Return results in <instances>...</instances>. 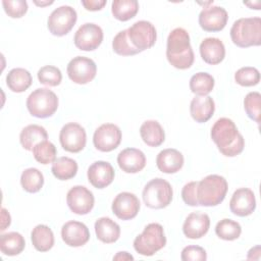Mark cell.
Segmentation results:
<instances>
[{"mask_svg": "<svg viewBox=\"0 0 261 261\" xmlns=\"http://www.w3.org/2000/svg\"><path fill=\"white\" fill-rule=\"evenodd\" d=\"M210 135L220 153L226 157H234L244 150V137L229 118L221 117L217 119L212 125Z\"/></svg>", "mask_w": 261, "mask_h": 261, "instance_id": "1", "label": "cell"}, {"mask_svg": "<svg viewBox=\"0 0 261 261\" xmlns=\"http://www.w3.org/2000/svg\"><path fill=\"white\" fill-rule=\"evenodd\" d=\"M166 58L177 69H188L194 63V52L189 33L182 28L172 30L167 38Z\"/></svg>", "mask_w": 261, "mask_h": 261, "instance_id": "2", "label": "cell"}, {"mask_svg": "<svg viewBox=\"0 0 261 261\" xmlns=\"http://www.w3.org/2000/svg\"><path fill=\"white\" fill-rule=\"evenodd\" d=\"M228 185L226 179L218 174H209L198 181L196 196L199 206L212 207L219 205L225 198Z\"/></svg>", "mask_w": 261, "mask_h": 261, "instance_id": "3", "label": "cell"}, {"mask_svg": "<svg viewBox=\"0 0 261 261\" xmlns=\"http://www.w3.org/2000/svg\"><path fill=\"white\" fill-rule=\"evenodd\" d=\"M230 38L241 48L259 46L261 44V18L243 17L236 20L230 29Z\"/></svg>", "mask_w": 261, "mask_h": 261, "instance_id": "4", "label": "cell"}, {"mask_svg": "<svg viewBox=\"0 0 261 261\" xmlns=\"http://www.w3.org/2000/svg\"><path fill=\"white\" fill-rule=\"evenodd\" d=\"M166 245V237L163 226L159 223H149L134 241L137 253L143 256H152Z\"/></svg>", "mask_w": 261, "mask_h": 261, "instance_id": "5", "label": "cell"}, {"mask_svg": "<svg viewBox=\"0 0 261 261\" xmlns=\"http://www.w3.org/2000/svg\"><path fill=\"white\" fill-rule=\"evenodd\" d=\"M29 112L38 118L52 116L58 108V98L54 92L47 88H39L33 91L27 99Z\"/></svg>", "mask_w": 261, "mask_h": 261, "instance_id": "6", "label": "cell"}, {"mask_svg": "<svg viewBox=\"0 0 261 261\" xmlns=\"http://www.w3.org/2000/svg\"><path fill=\"white\" fill-rule=\"evenodd\" d=\"M142 196L147 207L151 209H162L171 203L173 191L167 180L156 177L145 186Z\"/></svg>", "mask_w": 261, "mask_h": 261, "instance_id": "7", "label": "cell"}, {"mask_svg": "<svg viewBox=\"0 0 261 261\" xmlns=\"http://www.w3.org/2000/svg\"><path fill=\"white\" fill-rule=\"evenodd\" d=\"M77 19V14L74 8L68 5H62L54 9L48 17L47 25L49 32L57 37H62L68 34Z\"/></svg>", "mask_w": 261, "mask_h": 261, "instance_id": "8", "label": "cell"}, {"mask_svg": "<svg viewBox=\"0 0 261 261\" xmlns=\"http://www.w3.org/2000/svg\"><path fill=\"white\" fill-rule=\"evenodd\" d=\"M127 36L135 48L140 52L154 46L157 33L155 27L147 20H139L127 29Z\"/></svg>", "mask_w": 261, "mask_h": 261, "instance_id": "9", "label": "cell"}, {"mask_svg": "<svg viewBox=\"0 0 261 261\" xmlns=\"http://www.w3.org/2000/svg\"><path fill=\"white\" fill-rule=\"evenodd\" d=\"M67 75L75 84L86 85L94 80L97 73V65L93 59L85 56H76L67 64Z\"/></svg>", "mask_w": 261, "mask_h": 261, "instance_id": "10", "label": "cell"}, {"mask_svg": "<svg viewBox=\"0 0 261 261\" xmlns=\"http://www.w3.org/2000/svg\"><path fill=\"white\" fill-rule=\"evenodd\" d=\"M61 147L70 153H79L87 143V134L85 128L76 122H68L64 124L59 134Z\"/></svg>", "mask_w": 261, "mask_h": 261, "instance_id": "11", "label": "cell"}, {"mask_svg": "<svg viewBox=\"0 0 261 261\" xmlns=\"http://www.w3.org/2000/svg\"><path fill=\"white\" fill-rule=\"evenodd\" d=\"M121 130L114 123H103L94 133L93 143L97 150L110 152L116 149L121 142Z\"/></svg>", "mask_w": 261, "mask_h": 261, "instance_id": "12", "label": "cell"}, {"mask_svg": "<svg viewBox=\"0 0 261 261\" xmlns=\"http://www.w3.org/2000/svg\"><path fill=\"white\" fill-rule=\"evenodd\" d=\"M103 41L102 29L93 22L82 24L74 34L73 42L76 48L83 51H93L97 49Z\"/></svg>", "mask_w": 261, "mask_h": 261, "instance_id": "13", "label": "cell"}, {"mask_svg": "<svg viewBox=\"0 0 261 261\" xmlns=\"http://www.w3.org/2000/svg\"><path fill=\"white\" fill-rule=\"evenodd\" d=\"M66 203L68 208L77 215H86L90 213L95 204L93 193L84 186L72 187L66 195Z\"/></svg>", "mask_w": 261, "mask_h": 261, "instance_id": "14", "label": "cell"}, {"mask_svg": "<svg viewBox=\"0 0 261 261\" xmlns=\"http://www.w3.org/2000/svg\"><path fill=\"white\" fill-rule=\"evenodd\" d=\"M226 10L220 6L204 7L199 14V24L206 32H220L227 23Z\"/></svg>", "mask_w": 261, "mask_h": 261, "instance_id": "15", "label": "cell"}, {"mask_svg": "<svg viewBox=\"0 0 261 261\" xmlns=\"http://www.w3.org/2000/svg\"><path fill=\"white\" fill-rule=\"evenodd\" d=\"M111 209L117 218L121 220H130L139 213L140 201L135 194L122 192L114 198Z\"/></svg>", "mask_w": 261, "mask_h": 261, "instance_id": "16", "label": "cell"}, {"mask_svg": "<svg viewBox=\"0 0 261 261\" xmlns=\"http://www.w3.org/2000/svg\"><path fill=\"white\" fill-rule=\"evenodd\" d=\"M256 208V199L252 190L240 188L231 196L229 201L230 211L240 217H245L254 212Z\"/></svg>", "mask_w": 261, "mask_h": 261, "instance_id": "17", "label": "cell"}, {"mask_svg": "<svg viewBox=\"0 0 261 261\" xmlns=\"http://www.w3.org/2000/svg\"><path fill=\"white\" fill-rule=\"evenodd\" d=\"M61 238L69 247H82L90 240V231L83 222L70 220L61 227Z\"/></svg>", "mask_w": 261, "mask_h": 261, "instance_id": "18", "label": "cell"}, {"mask_svg": "<svg viewBox=\"0 0 261 261\" xmlns=\"http://www.w3.org/2000/svg\"><path fill=\"white\" fill-rule=\"evenodd\" d=\"M89 182L96 189L108 187L114 179V169L109 162L96 161L88 168Z\"/></svg>", "mask_w": 261, "mask_h": 261, "instance_id": "19", "label": "cell"}, {"mask_svg": "<svg viewBox=\"0 0 261 261\" xmlns=\"http://www.w3.org/2000/svg\"><path fill=\"white\" fill-rule=\"evenodd\" d=\"M210 227V218L206 213L192 212L186 218L182 231L188 239L196 240L204 237Z\"/></svg>", "mask_w": 261, "mask_h": 261, "instance_id": "20", "label": "cell"}, {"mask_svg": "<svg viewBox=\"0 0 261 261\" xmlns=\"http://www.w3.org/2000/svg\"><path fill=\"white\" fill-rule=\"evenodd\" d=\"M117 163L122 171L126 173H137L146 166V156L139 149L126 148L119 152Z\"/></svg>", "mask_w": 261, "mask_h": 261, "instance_id": "21", "label": "cell"}, {"mask_svg": "<svg viewBox=\"0 0 261 261\" xmlns=\"http://www.w3.org/2000/svg\"><path fill=\"white\" fill-rule=\"evenodd\" d=\"M200 55L202 59L211 65L220 63L225 57V47L218 38H206L200 44Z\"/></svg>", "mask_w": 261, "mask_h": 261, "instance_id": "22", "label": "cell"}, {"mask_svg": "<svg viewBox=\"0 0 261 261\" xmlns=\"http://www.w3.org/2000/svg\"><path fill=\"white\" fill-rule=\"evenodd\" d=\"M184 155L176 149L168 148L160 151L156 158V164L160 171L164 173H175L184 165Z\"/></svg>", "mask_w": 261, "mask_h": 261, "instance_id": "23", "label": "cell"}, {"mask_svg": "<svg viewBox=\"0 0 261 261\" xmlns=\"http://www.w3.org/2000/svg\"><path fill=\"white\" fill-rule=\"evenodd\" d=\"M215 111V103L210 96H196L190 104L191 116L196 122L208 121Z\"/></svg>", "mask_w": 261, "mask_h": 261, "instance_id": "24", "label": "cell"}, {"mask_svg": "<svg viewBox=\"0 0 261 261\" xmlns=\"http://www.w3.org/2000/svg\"><path fill=\"white\" fill-rule=\"evenodd\" d=\"M97 239L105 244L115 243L120 237V227L109 217H101L95 222Z\"/></svg>", "mask_w": 261, "mask_h": 261, "instance_id": "25", "label": "cell"}, {"mask_svg": "<svg viewBox=\"0 0 261 261\" xmlns=\"http://www.w3.org/2000/svg\"><path fill=\"white\" fill-rule=\"evenodd\" d=\"M140 135L144 143L150 147H158L165 140L163 127L157 120H146L140 127Z\"/></svg>", "mask_w": 261, "mask_h": 261, "instance_id": "26", "label": "cell"}, {"mask_svg": "<svg viewBox=\"0 0 261 261\" xmlns=\"http://www.w3.org/2000/svg\"><path fill=\"white\" fill-rule=\"evenodd\" d=\"M33 83L32 75L29 70L16 67L11 69L6 75V85L14 93H22L28 90Z\"/></svg>", "mask_w": 261, "mask_h": 261, "instance_id": "27", "label": "cell"}, {"mask_svg": "<svg viewBox=\"0 0 261 261\" xmlns=\"http://www.w3.org/2000/svg\"><path fill=\"white\" fill-rule=\"evenodd\" d=\"M31 240L37 251L47 252L54 245V233L49 226L45 224H38L31 232Z\"/></svg>", "mask_w": 261, "mask_h": 261, "instance_id": "28", "label": "cell"}, {"mask_svg": "<svg viewBox=\"0 0 261 261\" xmlns=\"http://www.w3.org/2000/svg\"><path fill=\"white\" fill-rule=\"evenodd\" d=\"M47 130L38 124L27 125L21 129L19 134V142L21 146L28 151H32L38 143L47 140Z\"/></svg>", "mask_w": 261, "mask_h": 261, "instance_id": "29", "label": "cell"}, {"mask_svg": "<svg viewBox=\"0 0 261 261\" xmlns=\"http://www.w3.org/2000/svg\"><path fill=\"white\" fill-rule=\"evenodd\" d=\"M25 247L24 238L16 231H10L0 236V250L6 256H16Z\"/></svg>", "mask_w": 261, "mask_h": 261, "instance_id": "30", "label": "cell"}, {"mask_svg": "<svg viewBox=\"0 0 261 261\" xmlns=\"http://www.w3.org/2000/svg\"><path fill=\"white\" fill-rule=\"evenodd\" d=\"M53 175L60 180H68L75 176L77 172V163L72 158L63 156L57 158L51 167Z\"/></svg>", "mask_w": 261, "mask_h": 261, "instance_id": "31", "label": "cell"}, {"mask_svg": "<svg viewBox=\"0 0 261 261\" xmlns=\"http://www.w3.org/2000/svg\"><path fill=\"white\" fill-rule=\"evenodd\" d=\"M139 11L137 0H114L111 4L113 16L120 21H127L136 16Z\"/></svg>", "mask_w": 261, "mask_h": 261, "instance_id": "32", "label": "cell"}, {"mask_svg": "<svg viewBox=\"0 0 261 261\" xmlns=\"http://www.w3.org/2000/svg\"><path fill=\"white\" fill-rule=\"evenodd\" d=\"M20 184L25 192L37 193L42 189L44 185L43 173L34 167L27 168L21 173Z\"/></svg>", "mask_w": 261, "mask_h": 261, "instance_id": "33", "label": "cell"}, {"mask_svg": "<svg viewBox=\"0 0 261 261\" xmlns=\"http://www.w3.org/2000/svg\"><path fill=\"white\" fill-rule=\"evenodd\" d=\"M214 88V79L207 72H197L190 80V90L197 96H207Z\"/></svg>", "mask_w": 261, "mask_h": 261, "instance_id": "34", "label": "cell"}, {"mask_svg": "<svg viewBox=\"0 0 261 261\" xmlns=\"http://www.w3.org/2000/svg\"><path fill=\"white\" fill-rule=\"evenodd\" d=\"M215 233L221 240L233 241L241 236L242 227L239 222L229 218H224L217 222L215 226Z\"/></svg>", "mask_w": 261, "mask_h": 261, "instance_id": "35", "label": "cell"}, {"mask_svg": "<svg viewBox=\"0 0 261 261\" xmlns=\"http://www.w3.org/2000/svg\"><path fill=\"white\" fill-rule=\"evenodd\" d=\"M32 151L34 158L41 164L46 165L49 163H53L56 160V147L48 140H44L38 143Z\"/></svg>", "mask_w": 261, "mask_h": 261, "instance_id": "36", "label": "cell"}, {"mask_svg": "<svg viewBox=\"0 0 261 261\" xmlns=\"http://www.w3.org/2000/svg\"><path fill=\"white\" fill-rule=\"evenodd\" d=\"M112 49L116 54L120 56H132L140 53V51L130 43L127 36V30H123L117 33L112 41Z\"/></svg>", "mask_w": 261, "mask_h": 261, "instance_id": "37", "label": "cell"}, {"mask_svg": "<svg viewBox=\"0 0 261 261\" xmlns=\"http://www.w3.org/2000/svg\"><path fill=\"white\" fill-rule=\"evenodd\" d=\"M261 95L258 92H250L244 99V108L249 118L255 122H260L261 113Z\"/></svg>", "mask_w": 261, "mask_h": 261, "instance_id": "38", "label": "cell"}, {"mask_svg": "<svg viewBox=\"0 0 261 261\" xmlns=\"http://www.w3.org/2000/svg\"><path fill=\"white\" fill-rule=\"evenodd\" d=\"M38 80L41 84L48 87H56L62 81L60 69L53 65H45L38 70Z\"/></svg>", "mask_w": 261, "mask_h": 261, "instance_id": "39", "label": "cell"}, {"mask_svg": "<svg viewBox=\"0 0 261 261\" xmlns=\"http://www.w3.org/2000/svg\"><path fill=\"white\" fill-rule=\"evenodd\" d=\"M234 81L243 87H253L260 82V72L257 68L245 66L237 70L234 73Z\"/></svg>", "mask_w": 261, "mask_h": 261, "instance_id": "40", "label": "cell"}, {"mask_svg": "<svg viewBox=\"0 0 261 261\" xmlns=\"http://www.w3.org/2000/svg\"><path fill=\"white\" fill-rule=\"evenodd\" d=\"M2 5L6 14L12 18H20L28 11V3L24 0H3Z\"/></svg>", "mask_w": 261, "mask_h": 261, "instance_id": "41", "label": "cell"}, {"mask_svg": "<svg viewBox=\"0 0 261 261\" xmlns=\"http://www.w3.org/2000/svg\"><path fill=\"white\" fill-rule=\"evenodd\" d=\"M180 258L182 261H205L207 253L200 246H187L182 249Z\"/></svg>", "mask_w": 261, "mask_h": 261, "instance_id": "42", "label": "cell"}, {"mask_svg": "<svg viewBox=\"0 0 261 261\" xmlns=\"http://www.w3.org/2000/svg\"><path fill=\"white\" fill-rule=\"evenodd\" d=\"M198 181H190L186 184L181 190V198L184 202L189 206H199V203L197 201L196 196V188H197Z\"/></svg>", "mask_w": 261, "mask_h": 261, "instance_id": "43", "label": "cell"}, {"mask_svg": "<svg viewBox=\"0 0 261 261\" xmlns=\"http://www.w3.org/2000/svg\"><path fill=\"white\" fill-rule=\"evenodd\" d=\"M107 1L106 0H87V1H82L83 6L90 11H98L101 10L105 5Z\"/></svg>", "mask_w": 261, "mask_h": 261, "instance_id": "44", "label": "cell"}, {"mask_svg": "<svg viewBox=\"0 0 261 261\" xmlns=\"http://www.w3.org/2000/svg\"><path fill=\"white\" fill-rule=\"evenodd\" d=\"M1 218H2V223H1V230L3 231L4 229H6L7 226L10 225L11 222V218L9 213L7 212V210L5 208H2L1 210Z\"/></svg>", "mask_w": 261, "mask_h": 261, "instance_id": "45", "label": "cell"}, {"mask_svg": "<svg viewBox=\"0 0 261 261\" xmlns=\"http://www.w3.org/2000/svg\"><path fill=\"white\" fill-rule=\"evenodd\" d=\"M113 260H134V257L127 252H118L113 257Z\"/></svg>", "mask_w": 261, "mask_h": 261, "instance_id": "46", "label": "cell"}, {"mask_svg": "<svg viewBox=\"0 0 261 261\" xmlns=\"http://www.w3.org/2000/svg\"><path fill=\"white\" fill-rule=\"evenodd\" d=\"M34 3L36 4V5H38V6H46V5H50V4H52L53 3V1H46V2H39V1H34Z\"/></svg>", "mask_w": 261, "mask_h": 261, "instance_id": "47", "label": "cell"}]
</instances>
